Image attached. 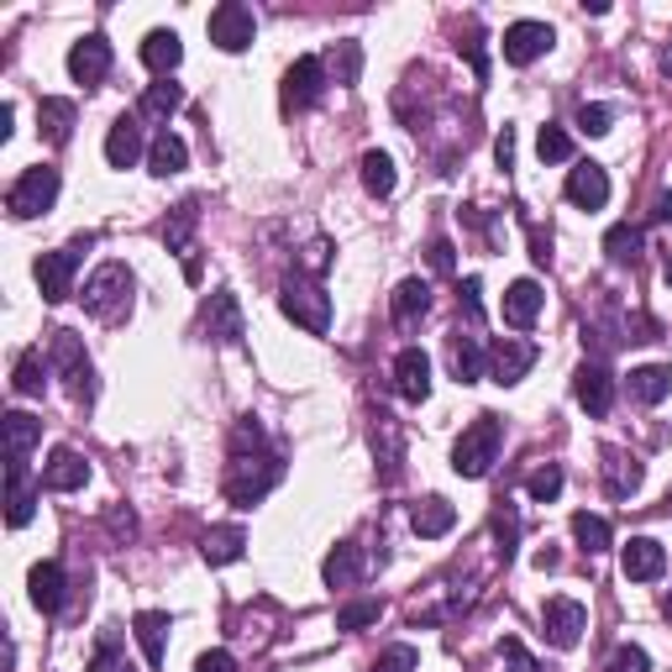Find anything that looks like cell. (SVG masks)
<instances>
[{
  "label": "cell",
  "instance_id": "1",
  "mask_svg": "<svg viewBox=\"0 0 672 672\" xmlns=\"http://www.w3.org/2000/svg\"><path fill=\"white\" fill-rule=\"evenodd\" d=\"M500 447H504V426L500 415H479L468 432L457 436L452 447V468L462 473V479H483L494 462H500Z\"/></svg>",
  "mask_w": 672,
  "mask_h": 672
},
{
  "label": "cell",
  "instance_id": "2",
  "mask_svg": "<svg viewBox=\"0 0 672 672\" xmlns=\"http://www.w3.org/2000/svg\"><path fill=\"white\" fill-rule=\"evenodd\" d=\"M279 305H284V315L294 326H305L311 336L332 332V294L315 284V279H305V273H289L284 289H279Z\"/></svg>",
  "mask_w": 672,
  "mask_h": 672
},
{
  "label": "cell",
  "instance_id": "3",
  "mask_svg": "<svg viewBox=\"0 0 672 672\" xmlns=\"http://www.w3.org/2000/svg\"><path fill=\"white\" fill-rule=\"evenodd\" d=\"M85 311L96 315V321H121V315L132 311V268L126 264H100L90 273V284H85Z\"/></svg>",
  "mask_w": 672,
  "mask_h": 672
},
{
  "label": "cell",
  "instance_id": "4",
  "mask_svg": "<svg viewBox=\"0 0 672 672\" xmlns=\"http://www.w3.org/2000/svg\"><path fill=\"white\" fill-rule=\"evenodd\" d=\"M279 479H284V462H279V457H247V452H237V457H232V479H226V500L237 504V509H253V504L264 500Z\"/></svg>",
  "mask_w": 672,
  "mask_h": 672
},
{
  "label": "cell",
  "instance_id": "5",
  "mask_svg": "<svg viewBox=\"0 0 672 672\" xmlns=\"http://www.w3.org/2000/svg\"><path fill=\"white\" fill-rule=\"evenodd\" d=\"M90 232L85 237H74L69 247H58V253H43L37 258V289H43V300L48 305H58V300H69L74 294V273H79V258L90 253Z\"/></svg>",
  "mask_w": 672,
  "mask_h": 672
},
{
  "label": "cell",
  "instance_id": "6",
  "mask_svg": "<svg viewBox=\"0 0 672 672\" xmlns=\"http://www.w3.org/2000/svg\"><path fill=\"white\" fill-rule=\"evenodd\" d=\"M53 200H58V168H26L22 179L11 184V194H5V211L16 221H32L43 216Z\"/></svg>",
  "mask_w": 672,
  "mask_h": 672
},
{
  "label": "cell",
  "instance_id": "7",
  "mask_svg": "<svg viewBox=\"0 0 672 672\" xmlns=\"http://www.w3.org/2000/svg\"><path fill=\"white\" fill-rule=\"evenodd\" d=\"M53 368L69 379L74 400H90L96 394V368H90V352H85V341H79V332H53Z\"/></svg>",
  "mask_w": 672,
  "mask_h": 672
},
{
  "label": "cell",
  "instance_id": "8",
  "mask_svg": "<svg viewBox=\"0 0 672 672\" xmlns=\"http://www.w3.org/2000/svg\"><path fill=\"white\" fill-rule=\"evenodd\" d=\"M253 37H258V16H253V5H242V0H221L216 11H211V43H216L221 53L253 48Z\"/></svg>",
  "mask_w": 672,
  "mask_h": 672
},
{
  "label": "cell",
  "instance_id": "9",
  "mask_svg": "<svg viewBox=\"0 0 672 672\" xmlns=\"http://www.w3.org/2000/svg\"><path fill=\"white\" fill-rule=\"evenodd\" d=\"M536 341H526V336H504V341H494V352H489V373H494V384H520L530 368H536Z\"/></svg>",
  "mask_w": 672,
  "mask_h": 672
},
{
  "label": "cell",
  "instance_id": "10",
  "mask_svg": "<svg viewBox=\"0 0 672 672\" xmlns=\"http://www.w3.org/2000/svg\"><path fill=\"white\" fill-rule=\"evenodd\" d=\"M541 625H547V641H552L557 651H573L578 641H583V630H589V609L578 600H547Z\"/></svg>",
  "mask_w": 672,
  "mask_h": 672
},
{
  "label": "cell",
  "instance_id": "11",
  "mask_svg": "<svg viewBox=\"0 0 672 672\" xmlns=\"http://www.w3.org/2000/svg\"><path fill=\"white\" fill-rule=\"evenodd\" d=\"M620 573L630 583H651V578L668 573V547L657 536H630L620 547Z\"/></svg>",
  "mask_w": 672,
  "mask_h": 672
},
{
  "label": "cell",
  "instance_id": "12",
  "mask_svg": "<svg viewBox=\"0 0 672 672\" xmlns=\"http://www.w3.org/2000/svg\"><path fill=\"white\" fill-rule=\"evenodd\" d=\"M504 64H515V69H526V64H536L541 53L552 48V26L547 22H515L504 26Z\"/></svg>",
  "mask_w": 672,
  "mask_h": 672
},
{
  "label": "cell",
  "instance_id": "13",
  "mask_svg": "<svg viewBox=\"0 0 672 672\" xmlns=\"http://www.w3.org/2000/svg\"><path fill=\"white\" fill-rule=\"evenodd\" d=\"M321 96H326V64H321V58H294L284 74V105L311 111Z\"/></svg>",
  "mask_w": 672,
  "mask_h": 672
},
{
  "label": "cell",
  "instance_id": "14",
  "mask_svg": "<svg viewBox=\"0 0 672 672\" xmlns=\"http://www.w3.org/2000/svg\"><path fill=\"white\" fill-rule=\"evenodd\" d=\"M205 332L216 336L221 347H237L242 336H247V321H242V305L232 289H216V294L205 300Z\"/></svg>",
  "mask_w": 672,
  "mask_h": 672
},
{
  "label": "cell",
  "instance_id": "15",
  "mask_svg": "<svg viewBox=\"0 0 672 672\" xmlns=\"http://www.w3.org/2000/svg\"><path fill=\"white\" fill-rule=\"evenodd\" d=\"M573 394L589 415H609L615 410V379H609V368L604 362H583L573 379Z\"/></svg>",
  "mask_w": 672,
  "mask_h": 672
},
{
  "label": "cell",
  "instance_id": "16",
  "mask_svg": "<svg viewBox=\"0 0 672 672\" xmlns=\"http://www.w3.org/2000/svg\"><path fill=\"white\" fill-rule=\"evenodd\" d=\"M37 509V483L26 479V462H5V526L22 530Z\"/></svg>",
  "mask_w": 672,
  "mask_h": 672
},
{
  "label": "cell",
  "instance_id": "17",
  "mask_svg": "<svg viewBox=\"0 0 672 672\" xmlns=\"http://www.w3.org/2000/svg\"><path fill=\"white\" fill-rule=\"evenodd\" d=\"M69 74L79 79V85H100V79L111 74V43H105L100 32L79 37V43L69 48Z\"/></svg>",
  "mask_w": 672,
  "mask_h": 672
},
{
  "label": "cell",
  "instance_id": "18",
  "mask_svg": "<svg viewBox=\"0 0 672 672\" xmlns=\"http://www.w3.org/2000/svg\"><path fill=\"white\" fill-rule=\"evenodd\" d=\"M547 305V294L536 279H515V284L504 289V326H515V332H530L536 326V315Z\"/></svg>",
  "mask_w": 672,
  "mask_h": 672
},
{
  "label": "cell",
  "instance_id": "19",
  "mask_svg": "<svg viewBox=\"0 0 672 672\" xmlns=\"http://www.w3.org/2000/svg\"><path fill=\"white\" fill-rule=\"evenodd\" d=\"M90 483V462L74 452V447H58V452L43 462V489L53 494H74V489H85Z\"/></svg>",
  "mask_w": 672,
  "mask_h": 672
},
{
  "label": "cell",
  "instance_id": "20",
  "mask_svg": "<svg viewBox=\"0 0 672 672\" xmlns=\"http://www.w3.org/2000/svg\"><path fill=\"white\" fill-rule=\"evenodd\" d=\"M394 389L405 394L410 405H421V400L432 394V358H426L421 347H405V352L394 358Z\"/></svg>",
  "mask_w": 672,
  "mask_h": 672
},
{
  "label": "cell",
  "instance_id": "21",
  "mask_svg": "<svg viewBox=\"0 0 672 672\" xmlns=\"http://www.w3.org/2000/svg\"><path fill=\"white\" fill-rule=\"evenodd\" d=\"M568 200H573L578 211H604L609 205V173L600 164H578L568 173Z\"/></svg>",
  "mask_w": 672,
  "mask_h": 672
},
{
  "label": "cell",
  "instance_id": "22",
  "mask_svg": "<svg viewBox=\"0 0 672 672\" xmlns=\"http://www.w3.org/2000/svg\"><path fill=\"white\" fill-rule=\"evenodd\" d=\"M143 158V121L137 116H121L111 132H105V164L111 168H132Z\"/></svg>",
  "mask_w": 672,
  "mask_h": 672
},
{
  "label": "cell",
  "instance_id": "23",
  "mask_svg": "<svg viewBox=\"0 0 672 672\" xmlns=\"http://www.w3.org/2000/svg\"><path fill=\"white\" fill-rule=\"evenodd\" d=\"M132 636H137V647H143L147 668H164V657H168V615L164 609H143V615L132 620Z\"/></svg>",
  "mask_w": 672,
  "mask_h": 672
},
{
  "label": "cell",
  "instance_id": "24",
  "mask_svg": "<svg viewBox=\"0 0 672 672\" xmlns=\"http://www.w3.org/2000/svg\"><path fill=\"white\" fill-rule=\"evenodd\" d=\"M641 462L636 457H625V452H615V447H604V489L615 494V500H630L636 489H641Z\"/></svg>",
  "mask_w": 672,
  "mask_h": 672
},
{
  "label": "cell",
  "instance_id": "25",
  "mask_svg": "<svg viewBox=\"0 0 672 672\" xmlns=\"http://www.w3.org/2000/svg\"><path fill=\"white\" fill-rule=\"evenodd\" d=\"M410 526H415V536L436 541V536H447V530L457 526V509L441 500V494H432V500H421L415 509H410Z\"/></svg>",
  "mask_w": 672,
  "mask_h": 672
},
{
  "label": "cell",
  "instance_id": "26",
  "mask_svg": "<svg viewBox=\"0 0 672 672\" xmlns=\"http://www.w3.org/2000/svg\"><path fill=\"white\" fill-rule=\"evenodd\" d=\"M0 426H5V457H11V462H26V452L43 441V421H32L26 410H11Z\"/></svg>",
  "mask_w": 672,
  "mask_h": 672
},
{
  "label": "cell",
  "instance_id": "27",
  "mask_svg": "<svg viewBox=\"0 0 672 672\" xmlns=\"http://www.w3.org/2000/svg\"><path fill=\"white\" fill-rule=\"evenodd\" d=\"M247 552V530L242 526H216L205 530V541H200V557L211 562V568H226V562H237Z\"/></svg>",
  "mask_w": 672,
  "mask_h": 672
},
{
  "label": "cell",
  "instance_id": "28",
  "mask_svg": "<svg viewBox=\"0 0 672 672\" xmlns=\"http://www.w3.org/2000/svg\"><path fill=\"white\" fill-rule=\"evenodd\" d=\"M26 583H32V604H37L43 615H58V609H64V568H58V562H37Z\"/></svg>",
  "mask_w": 672,
  "mask_h": 672
},
{
  "label": "cell",
  "instance_id": "29",
  "mask_svg": "<svg viewBox=\"0 0 672 672\" xmlns=\"http://www.w3.org/2000/svg\"><path fill=\"white\" fill-rule=\"evenodd\" d=\"M321 578L332 583V589H352L362 578V547L358 541H341V547H332V557L321 562Z\"/></svg>",
  "mask_w": 672,
  "mask_h": 672
},
{
  "label": "cell",
  "instance_id": "30",
  "mask_svg": "<svg viewBox=\"0 0 672 672\" xmlns=\"http://www.w3.org/2000/svg\"><path fill=\"white\" fill-rule=\"evenodd\" d=\"M179 58H184V43H179V32H147L143 37V64L153 74H173L179 69Z\"/></svg>",
  "mask_w": 672,
  "mask_h": 672
},
{
  "label": "cell",
  "instance_id": "31",
  "mask_svg": "<svg viewBox=\"0 0 672 672\" xmlns=\"http://www.w3.org/2000/svg\"><path fill=\"white\" fill-rule=\"evenodd\" d=\"M179 105H184V90H179L173 79H158V85H147L143 100H137V121H168Z\"/></svg>",
  "mask_w": 672,
  "mask_h": 672
},
{
  "label": "cell",
  "instance_id": "32",
  "mask_svg": "<svg viewBox=\"0 0 672 672\" xmlns=\"http://www.w3.org/2000/svg\"><path fill=\"white\" fill-rule=\"evenodd\" d=\"M394 184H400L394 158H389V153H379V147H368V153H362V190L373 194V200H389V194H394Z\"/></svg>",
  "mask_w": 672,
  "mask_h": 672
},
{
  "label": "cell",
  "instance_id": "33",
  "mask_svg": "<svg viewBox=\"0 0 672 672\" xmlns=\"http://www.w3.org/2000/svg\"><path fill=\"white\" fill-rule=\"evenodd\" d=\"M668 394H672V368L647 362V368H636V373H630V400H641V405H662Z\"/></svg>",
  "mask_w": 672,
  "mask_h": 672
},
{
  "label": "cell",
  "instance_id": "34",
  "mask_svg": "<svg viewBox=\"0 0 672 672\" xmlns=\"http://www.w3.org/2000/svg\"><path fill=\"white\" fill-rule=\"evenodd\" d=\"M37 126H43V137H48L53 147H64L69 143V132H74V100L48 96L43 105H37Z\"/></svg>",
  "mask_w": 672,
  "mask_h": 672
},
{
  "label": "cell",
  "instance_id": "35",
  "mask_svg": "<svg viewBox=\"0 0 672 672\" xmlns=\"http://www.w3.org/2000/svg\"><path fill=\"white\" fill-rule=\"evenodd\" d=\"M426 311H432V284L426 279H405V284L394 289V321L400 326H415Z\"/></svg>",
  "mask_w": 672,
  "mask_h": 672
},
{
  "label": "cell",
  "instance_id": "36",
  "mask_svg": "<svg viewBox=\"0 0 672 672\" xmlns=\"http://www.w3.org/2000/svg\"><path fill=\"white\" fill-rule=\"evenodd\" d=\"M604 253H609V264H641V226H630V221H620V226H609L604 232Z\"/></svg>",
  "mask_w": 672,
  "mask_h": 672
},
{
  "label": "cell",
  "instance_id": "37",
  "mask_svg": "<svg viewBox=\"0 0 672 672\" xmlns=\"http://www.w3.org/2000/svg\"><path fill=\"white\" fill-rule=\"evenodd\" d=\"M452 373H457V384H479L483 379V347L462 332L452 336Z\"/></svg>",
  "mask_w": 672,
  "mask_h": 672
},
{
  "label": "cell",
  "instance_id": "38",
  "mask_svg": "<svg viewBox=\"0 0 672 672\" xmlns=\"http://www.w3.org/2000/svg\"><path fill=\"white\" fill-rule=\"evenodd\" d=\"M326 74H332V85H358V74H362V48L358 43H336L326 58Z\"/></svg>",
  "mask_w": 672,
  "mask_h": 672
},
{
  "label": "cell",
  "instance_id": "39",
  "mask_svg": "<svg viewBox=\"0 0 672 672\" xmlns=\"http://www.w3.org/2000/svg\"><path fill=\"white\" fill-rule=\"evenodd\" d=\"M194 221H200V200H184L173 216L164 221V242H168V253H190V232H194Z\"/></svg>",
  "mask_w": 672,
  "mask_h": 672
},
{
  "label": "cell",
  "instance_id": "40",
  "mask_svg": "<svg viewBox=\"0 0 672 672\" xmlns=\"http://www.w3.org/2000/svg\"><path fill=\"white\" fill-rule=\"evenodd\" d=\"M573 536H578V547H583L589 557H600L604 547H609V520H604V515H589V509H578Z\"/></svg>",
  "mask_w": 672,
  "mask_h": 672
},
{
  "label": "cell",
  "instance_id": "41",
  "mask_svg": "<svg viewBox=\"0 0 672 672\" xmlns=\"http://www.w3.org/2000/svg\"><path fill=\"white\" fill-rule=\"evenodd\" d=\"M184 158H190V153H184V143H179V137H168V132L153 147H147V168H153L158 179L179 173V168H184Z\"/></svg>",
  "mask_w": 672,
  "mask_h": 672
},
{
  "label": "cell",
  "instance_id": "42",
  "mask_svg": "<svg viewBox=\"0 0 672 672\" xmlns=\"http://www.w3.org/2000/svg\"><path fill=\"white\" fill-rule=\"evenodd\" d=\"M384 447V479L394 483L400 479V426H394V415H379V426H373V452Z\"/></svg>",
  "mask_w": 672,
  "mask_h": 672
},
{
  "label": "cell",
  "instance_id": "43",
  "mask_svg": "<svg viewBox=\"0 0 672 672\" xmlns=\"http://www.w3.org/2000/svg\"><path fill=\"white\" fill-rule=\"evenodd\" d=\"M90 672H137V668H132V657H126V651H121L116 630H105V636H100L96 657H90Z\"/></svg>",
  "mask_w": 672,
  "mask_h": 672
},
{
  "label": "cell",
  "instance_id": "44",
  "mask_svg": "<svg viewBox=\"0 0 672 672\" xmlns=\"http://www.w3.org/2000/svg\"><path fill=\"white\" fill-rule=\"evenodd\" d=\"M11 389H16V394H43V389H48V379H43V352H22V358H16Z\"/></svg>",
  "mask_w": 672,
  "mask_h": 672
},
{
  "label": "cell",
  "instance_id": "45",
  "mask_svg": "<svg viewBox=\"0 0 672 672\" xmlns=\"http://www.w3.org/2000/svg\"><path fill=\"white\" fill-rule=\"evenodd\" d=\"M536 153H541V164H568V158H573V137H568L562 126H541Z\"/></svg>",
  "mask_w": 672,
  "mask_h": 672
},
{
  "label": "cell",
  "instance_id": "46",
  "mask_svg": "<svg viewBox=\"0 0 672 672\" xmlns=\"http://www.w3.org/2000/svg\"><path fill=\"white\" fill-rule=\"evenodd\" d=\"M526 494H530L536 504H552L557 494H562V468H557V462L536 468V473H530V483H526Z\"/></svg>",
  "mask_w": 672,
  "mask_h": 672
},
{
  "label": "cell",
  "instance_id": "47",
  "mask_svg": "<svg viewBox=\"0 0 672 672\" xmlns=\"http://www.w3.org/2000/svg\"><path fill=\"white\" fill-rule=\"evenodd\" d=\"M379 615H384L379 600H358V604H347V609H336V630H362V625H373Z\"/></svg>",
  "mask_w": 672,
  "mask_h": 672
},
{
  "label": "cell",
  "instance_id": "48",
  "mask_svg": "<svg viewBox=\"0 0 672 672\" xmlns=\"http://www.w3.org/2000/svg\"><path fill=\"white\" fill-rule=\"evenodd\" d=\"M494 530H500V557L509 562V557H515V536H520V515H515V504L500 500V509H494Z\"/></svg>",
  "mask_w": 672,
  "mask_h": 672
},
{
  "label": "cell",
  "instance_id": "49",
  "mask_svg": "<svg viewBox=\"0 0 672 672\" xmlns=\"http://www.w3.org/2000/svg\"><path fill=\"white\" fill-rule=\"evenodd\" d=\"M609 121H615V105H578V132H589V137H604L609 132Z\"/></svg>",
  "mask_w": 672,
  "mask_h": 672
},
{
  "label": "cell",
  "instance_id": "50",
  "mask_svg": "<svg viewBox=\"0 0 672 672\" xmlns=\"http://www.w3.org/2000/svg\"><path fill=\"white\" fill-rule=\"evenodd\" d=\"M415 668H421V651L415 647H389L368 672H415Z\"/></svg>",
  "mask_w": 672,
  "mask_h": 672
},
{
  "label": "cell",
  "instance_id": "51",
  "mask_svg": "<svg viewBox=\"0 0 672 672\" xmlns=\"http://www.w3.org/2000/svg\"><path fill=\"white\" fill-rule=\"evenodd\" d=\"M500 657H504V672H541V668H536V657H530L515 636H504V641H500Z\"/></svg>",
  "mask_w": 672,
  "mask_h": 672
},
{
  "label": "cell",
  "instance_id": "52",
  "mask_svg": "<svg viewBox=\"0 0 672 672\" xmlns=\"http://www.w3.org/2000/svg\"><path fill=\"white\" fill-rule=\"evenodd\" d=\"M604 672H651V657L641 647H620L615 657H609V668Z\"/></svg>",
  "mask_w": 672,
  "mask_h": 672
},
{
  "label": "cell",
  "instance_id": "53",
  "mask_svg": "<svg viewBox=\"0 0 672 672\" xmlns=\"http://www.w3.org/2000/svg\"><path fill=\"white\" fill-rule=\"evenodd\" d=\"M479 294H483L479 279H462V294H457V305H462V315H468V321H479V315H483V300H479Z\"/></svg>",
  "mask_w": 672,
  "mask_h": 672
},
{
  "label": "cell",
  "instance_id": "54",
  "mask_svg": "<svg viewBox=\"0 0 672 672\" xmlns=\"http://www.w3.org/2000/svg\"><path fill=\"white\" fill-rule=\"evenodd\" d=\"M194 672H237V657H232V651H205V657L194 662Z\"/></svg>",
  "mask_w": 672,
  "mask_h": 672
},
{
  "label": "cell",
  "instance_id": "55",
  "mask_svg": "<svg viewBox=\"0 0 672 672\" xmlns=\"http://www.w3.org/2000/svg\"><path fill=\"white\" fill-rule=\"evenodd\" d=\"M494 158H500V168L515 164V132H509V126H504V132H500V143H494Z\"/></svg>",
  "mask_w": 672,
  "mask_h": 672
},
{
  "label": "cell",
  "instance_id": "56",
  "mask_svg": "<svg viewBox=\"0 0 672 672\" xmlns=\"http://www.w3.org/2000/svg\"><path fill=\"white\" fill-rule=\"evenodd\" d=\"M432 264L441 268V273L452 268V242H432Z\"/></svg>",
  "mask_w": 672,
  "mask_h": 672
},
{
  "label": "cell",
  "instance_id": "57",
  "mask_svg": "<svg viewBox=\"0 0 672 672\" xmlns=\"http://www.w3.org/2000/svg\"><path fill=\"white\" fill-rule=\"evenodd\" d=\"M530 258H536V264H547V258H552V242L541 237V232H530Z\"/></svg>",
  "mask_w": 672,
  "mask_h": 672
},
{
  "label": "cell",
  "instance_id": "58",
  "mask_svg": "<svg viewBox=\"0 0 672 672\" xmlns=\"http://www.w3.org/2000/svg\"><path fill=\"white\" fill-rule=\"evenodd\" d=\"M16 132V105H0V143Z\"/></svg>",
  "mask_w": 672,
  "mask_h": 672
},
{
  "label": "cell",
  "instance_id": "59",
  "mask_svg": "<svg viewBox=\"0 0 672 672\" xmlns=\"http://www.w3.org/2000/svg\"><path fill=\"white\" fill-rule=\"evenodd\" d=\"M530 562H536V568H541V573H547V568H557V552H552V547H541V552L530 557Z\"/></svg>",
  "mask_w": 672,
  "mask_h": 672
},
{
  "label": "cell",
  "instance_id": "60",
  "mask_svg": "<svg viewBox=\"0 0 672 672\" xmlns=\"http://www.w3.org/2000/svg\"><path fill=\"white\" fill-rule=\"evenodd\" d=\"M672 216V194H657V211H651V221H668Z\"/></svg>",
  "mask_w": 672,
  "mask_h": 672
},
{
  "label": "cell",
  "instance_id": "61",
  "mask_svg": "<svg viewBox=\"0 0 672 672\" xmlns=\"http://www.w3.org/2000/svg\"><path fill=\"white\" fill-rule=\"evenodd\" d=\"M668 79H672V53H668Z\"/></svg>",
  "mask_w": 672,
  "mask_h": 672
},
{
  "label": "cell",
  "instance_id": "62",
  "mask_svg": "<svg viewBox=\"0 0 672 672\" xmlns=\"http://www.w3.org/2000/svg\"><path fill=\"white\" fill-rule=\"evenodd\" d=\"M668 615H672V594H668Z\"/></svg>",
  "mask_w": 672,
  "mask_h": 672
},
{
  "label": "cell",
  "instance_id": "63",
  "mask_svg": "<svg viewBox=\"0 0 672 672\" xmlns=\"http://www.w3.org/2000/svg\"><path fill=\"white\" fill-rule=\"evenodd\" d=\"M668 284H672V264H668Z\"/></svg>",
  "mask_w": 672,
  "mask_h": 672
}]
</instances>
